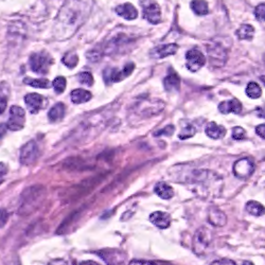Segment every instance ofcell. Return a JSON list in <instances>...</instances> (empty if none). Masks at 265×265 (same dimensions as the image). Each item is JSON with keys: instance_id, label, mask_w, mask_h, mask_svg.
Wrapping results in <instances>:
<instances>
[{"instance_id": "12", "label": "cell", "mask_w": 265, "mask_h": 265, "mask_svg": "<svg viewBox=\"0 0 265 265\" xmlns=\"http://www.w3.org/2000/svg\"><path fill=\"white\" fill-rule=\"evenodd\" d=\"M186 66L191 72L200 70L206 63V58L199 49H191L186 53Z\"/></svg>"}, {"instance_id": "11", "label": "cell", "mask_w": 265, "mask_h": 265, "mask_svg": "<svg viewBox=\"0 0 265 265\" xmlns=\"http://www.w3.org/2000/svg\"><path fill=\"white\" fill-rule=\"evenodd\" d=\"M253 172H255V163L249 158H241L234 162V174L239 179L249 178Z\"/></svg>"}, {"instance_id": "46", "label": "cell", "mask_w": 265, "mask_h": 265, "mask_svg": "<svg viewBox=\"0 0 265 265\" xmlns=\"http://www.w3.org/2000/svg\"><path fill=\"white\" fill-rule=\"evenodd\" d=\"M243 265H255V264H253V263L250 262V261H244V262H243Z\"/></svg>"}, {"instance_id": "21", "label": "cell", "mask_w": 265, "mask_h": 265, "mask_svg": "<svg viewBox=\"0 0 265 265\" xmlns=\"http://www.w3.org/2000/svg\"><path fill=\"white\" fill-rule=\"evenodd\" d=\"M70 98L75 104H82V103L88 102L89 100H92L93 94L86 89L78 88V89L72 90L70 94Z\"/></svg>"}, {"instance_id": "36", "label": "cell", "mask_w": 265, "mask_h": 265, "mask_svg": "<svg viewBox=\"0 0 265 265\" xmlns=\"http://www.w3.org/2000/svg\"><path fill=\"white\" fill-rule=\"evenodd\" d=\"M255 16L258 20L265 21V3H260L255 9Z\"/></svg>"}, {"instance_id": "5", "label": "cell", "mask_w": 265, "mask_h": 265, "mask_svg": "<svg viewBox=\"0 0 265 265\" xmlns=\"http://www.w3.org/2000/svg\"><path fill=\"white\" fill-rule=\"evenodd\" d=\"M208 58H209L210 65L214 68H221L226 64L228 59V51L225 49L222 45L219 44H211L207 47Z\"/></svg>"}, {"instance_id": "10", "label": "cell", "mask_w": 265, "mask_h": 265, "mask_svg": "<svg viewBox=\"0 0 265 265\" xmlns=\"http://www.w3.org/2000/svg\"><path fill=\"white\" fill-rule=\"evenodd\" d=\"M39 151L38 146L35 141L27 142L24 146H22L20 150V162L21 165L24 166H30L33 165L38 158Z\"/></svg>"}, {"instance_id": "2", "label": "cell", "mask_w": 265, "mask_h": 265, "mask_svg": "<svg viewBox=\"0 0 265 265\" xmlns=\"http://www.w3.org/2000/svg\"><path fill=\"white\" fill-rule=\"evenodd\" d=\"M189 180L190 184L193 186L192 190L202 199H217L222 192V178L214 172L196 170L191 173Z\"/></svg>"}, {"instance_id": "42", "label": "cell", "mask_w": 265, "mask_h": 265, "mask_svg": "<svg viewBox=\"0 0 265 265\" xmlns=\"http://www.w3.org/2000/svg\"><path fill=\"white\" fill-rule=\"evenodd\" d=\"M128 265H156L155 263L145 260H132Z\"/></svg>"}, {"instance_id": "22", "label": "cell", "mask_w": 265, "mask_h": 265, "mask_svg": "<svg viewBox=\"0 0 265 265\" xmlns=\"http://www.w3.org/2000/svg\"><path fill=\"white\" fill-rule=\"evenodd\" d=\"M155 193L162 200H171L174 196V190L170 185L165 182H159L155 185L154 187Z\"/></svg>"}, {"instance_id": "1", "label": "cell", "mask_w": 265, "mask_h": 265, "mask_svg": "<svg viewBox=\"0 0 265 265\" xmlns=\"http://www.w3.org/2000/svg\"><path fill=\"white\" fill-rule=\"evenodd\" d=\"M93 8L94 0H65L55 18V39L65 41L75 35L88 19Z\"/></svg>"}, {"instance_id": "9", "label": "cell", "mask_w": 265, "mask_h": 265, "mask_svg": "<svg viewBox=\"0 0 265 265\" xmlns=\"http://www.w3.org/2000/svg\"><path fill=\"white\" fill-rule=\"evenodd\" d=\"M135 69V64L134 63H128L125 66L123 67L122 69H117V68H112V69H105L104 71V78L105 82L109 83H117V82H121L124 78L129 77L132 75V72Z\"/></svg>"}, {"instance_id": "19", "label": "cell", "mask_w": 265, "mask_h": 265, "mask_svg": "<svg viewBox=\"0 0 265 265\" xmlns=\"http://www.w3.org/2000/svg\"><path fill=\"white\" fill-rule=\"evenodd\" d=\"M180 86V78L178 77L177 73L171 69V71L169 72V75L163 78V87L169 93H174L179 90Z\"/></svg>"}, {"instance_id": "8", "label": "cell", "mask_w": 265, "mask_h": 265, "mask_svg": "<svg viewBox=\"0 0 265 265\" xmlns=\"http://www.w3.org/2000/svg\"><path fill=\"white\" fill-rule=\"evenodd\" d=\"M26 124V112L20 106H12L10 109V117L7 123L9 129L13 132L20 131Z\"/></svg>"}, {"instance_id": "7", "label": "cell", "mask_w": 265, "mask_h": 265, "mask_svg": "<svg viewBox=\"0 0 265 265\" xmlns=\"http://www.w3.org/2000/svg\"><path fill=\"white\" fill-rule=\"evenodd\" d=\"M143 18L152 25H158L161 21V9L154 0H141Z\"/></svg>"}, {"instance_id": "13", "label": "cell", "mask_w": 265, "mask_h": 265, "mask_svg": "<svg viewBox=\"0 0 265 265\" xmlns=\"http://www.w3.org/2000/svg\"><path fill=\"white\" fill-rule=\"evenodd\" d=\"M178 50V46L176 44H165L159 45L155 48H153L150 51V56L154 60L165 59L167 56L174 55Z\"/></svg>"}, {"instance_id": "3", "label": "cell", "mask_w": 265, "mask_h": 265, "mask_svg": "<svg viewBox=\"0 0 265 265\" xmlns=\"http://www.w3.org/2000/svg\"><path fill=\"white\" fill-rule=\"evenodd\" d=\"M45 196L43 186H32L22 192L19 201L18 212L20 216H30L41 206Z\"/></svg>"}, {"instance_id": "32", "label": "cell", "mask_w": 265, "mask_h": 265, "mask_svg": "<svg viewBox=\"0 0 265 265\" xmlns=\"http://www.w3.org/2000/svg\"><path fill=\"white\" fill-rule=\"evenodd\" d=\"M78 82H80L81 84H83V85L85 86H93L94 85V77L90 72H81L78 73Z\"/></svg>"}, {"instance_id": "14", "label": "cell", "mask_w": 265, "mask_h": 265, "mask_svg": "<svg viewBox=\"0 0 265 265\" xmlns=\"http://www.w3.org/2000/svg\"><path fill=\"white\" fill-rule=\"evenodd\" d=\"M150 221L153 225L159 229H167L171 225V217L170 214L163 211H155L151 213Z\"/></svg>"}, {"instance_id": "6", "label": "cell", "mask_w": 265, "mask_h": 265, "mask_svg": "<svg viewBox=\"0 0 265 265\" xmlns=\"http://www.w3.org/2000/svg\"><path fill=\"white\" fill-rule=\"evenodd\" d=\"M51 64L52 59L47 53H33L29 59L31 70L38 75H46Z\"/></svg>"}, {"instance_id": "34", "label": "cell", "mask_w": 265, "mask_h": 265, "mask_svg": "<svg viewBox=\"0 0 265 265\" xmlns=\"http://www.w3.org/2000/svg\"><path fill=\"white\" fill-rule=\"evenodd\" d=\"M8 100H9V95H8L7 90L1 88L0 89V115H2L4 110L7 109Z\"/></svg>"}, {"instance_id": "4", "label": "cell", "mask_w": 265, "mask_h": 265, "mask_svg": "<svg viewBox=\"0 0 265 265\" xmlns=\"http://www.w3.org/2000/svg\"><path fill=\"white\" fill-rule=\"evenodd\" d=\"M212 241L211 231L207 227H200L195 231L194 238H193V251L197 256H202L203 253L206 251V249L209 247Z\"/></svg>"}, {"instance_id": "25", "label": "cell", "mask_w": 265, "mask_h": 265, "mask_svg": "<svg viewBox=\"0 0 265 265\" xmlns=\"http://www.w3.org/2000/svg\"><path fill=\"white\" fill-rule=\"evenodd\" d=\"M65 116V105L63 103H56L48 112L50 121L58 122L63 119Z\"/></svg>"}, {"instance_id": "30", "label": "cell", "mask_w": 265, "mask_h": 265, "mask_svg": "<svg viewBox=\"0 0 265 265\" xmlns=\"http://www.w3.org/2000/svg\"><path fill=\"white\" fill-rule=\"evenodd\" d=\"M67 81L64 77H56L52 82V87L56 94H62L65 92Z\"/></svg>"}, {"instance_id": "33", "label": "cell", "mask_w": 265, "mask_h": 265, "mask_svg": "<svg viewBox=\"0 0 265 265\" xmlns=\"http://www.w3.org/2000/svg\"><path fill=\"white\" fill-rule=\"evenodd\" d=\"M103 56V51L102 50H98V49H92L89 50L86 54V58L93 62V63H98V62L102 59Z\"/></svg>"}, {"instance_id": "35", "label": "cell", "mask_w": 265, "mask_h": 265, "mask_svg": "<svg viewBox=\"0 0 265 265\" xmlns=\"http://www.w3.org/2000/svg\"><path fill=\"white\" fill-rule=\"evenodd\" d=\"M233 138L234 140H243L246 138V131L241 126H235L233 128Z\"/></svg>"}, {"instance_id": "15", "label": "cell", "mask_w": 265, "mask_h": 265, "mask_svg": "<svg viewBox=\"0 0 265 265\" xmlns=\"http://www.w3.org/2000/svg\"><path fill=\"white\" fill-rule=\"evenodd\" d=\"M208 221L214 227H223L227 223V217L218 208L212 207L208 212Z\"/></svg>"}, {"instance_id": "39", "label": "cell", "mask_w": 265, "mask_h": 265, "mask_svg": "<svg viewBox=\"0 0 265 265\" xmlns=\"http://www.w3.org/2000/svg\"><path fill=\"white\" fill-rule=\"evenodd\" d=\"M209 265H236V264L233 260H229V259H219V260L211 262Z\"/></svg>"}, {"instance_id": "44", "label": "cell", "mask_w": 265, "mask_h": 265, "mask_svg": "<svg viewBox=\"0 0 265 265\" xmlns=\"http://www.w3.org/2000/svg\"><path fill=\"white\" fill-rule=\"evenodd\" d=\"M8 126L7 124H0V139H1L5 134H7Z\"/></svg>"}, {"instance_id": "40", "label": "cell", "mask_w": 265, "mask_h": 265, "mask_svg": "<svg viewBox=\"0 0 265 265\" xmlns=\"http://www.w3.org/2000/svg\"><path fill=\"white\" fill-rule=\"evenodd\" d=\"M8 174V167L3 162H0V184L3 183L5 175Z\"/></svg>"}, {"instance_id": "26", "label": "cell", "mask_w": 265, "mask_h": 265, "mask_svg": "<svg viewBox=\"0 0 265 265\" xmlns=\"http://www.w3.org/2000/svg\"><path fill=\"white\" fill-rule=\"evenodd\" d=\"M191 10L199 16H204L209 13V7L205 0H192L190 4Z\"/></svg>"}, {"instance_id": "17", "label": "cell", "mask_w": 265, "mask_h": 265, "mask_svg": "<svg viewBox=\"0 0 265 265\" xmlns=\"http://www.w3.org/2000/svg\"><path fill=\"white\" fill-rule=\"evenodd\" d=\"M25 103L31 114H37L43 107V97L38 94H28L25 97Z\"/></svg>"}, {"instance_id": "29", "label": "cell", "mask_w": 265, "mask_h": 265, "mask_svg": "<svg viewBox=\"0 0 265 265\" xmlns=\"http://www.w3.org/2000/svg\"><path fill=\"white\" fill-rule=\"evenodd\" d=\"M196 134V128L191 123H187L185 126H183L182 131L178 134V138L180 140H186L189 138H192Z\"/></svg>"}, {"instance_id": "31", "label": "cell", "mask_w": 265, "mask_h": 265, "mask_svg": "<svg viewBox=\"0 0 265 265\" xmlns=\"http://www.w3.org/2000/svg\"><path fill=\"white\" fill-rule=\"evenodd\" d=\"M62 62H63V64L65 66L72 69V68H75V67L78 63V56L75 53H67L64 55V58H63V60H62Z\"/></svg>"}, {"instance_id": "43", "label": "cell", "mask_w": 265, "mask_h": 265, "mask_svg": "<svg viewBox=\"0 0 265 265\" xmlns=\"http://www.w3.org/2000/svg\"><path fill=\"white\" fill-rule=\"evenodd\" d=\"M48 265H68V263L63 260V259H55V260H52Z\"/></svg>"}, {"instance_id": "24", "label": "cell", "mask_w": 265, "mask_h": 265, "mask_svg": "<svg viewBox=\"0 0 265 265\" xmlns=\"http://www.w3.org/2000/svg\"><path fill=\"white\" fill-rule=\"evenodd\" d=\"M236 36H238L242 41H251L255 35V28L251 25L244 24L242 25L235 32Z\"/></svg>"}, {"instance_id": "28", "label": "cell", "mask_w": 265, "mask_h": 265, "mask_svg": "<svg viewBox=\"0 0 265 265\" xmlns=\"http://www.w3.org/2000/svg\"><path fill=\"white\" fill-rule=\"evenodd\" d=\"M246 94L248 98L250 99H259L262 94V89L255 82H249L246 87Z\"/></svg>"}, {"instance_id": "23", "label": "cell", "mask_w": 265, "mask_h": 265, "mask_svg": "<svg viewBox=\"0 0 265 265\" xmlns=\"http://www.w3.org/2000/svg\"><path fill=\"white\" fill-rule=\"evenodd\" d=\"M245 209L248 214L252 217H262L265 214V207L257 201H249L247 202Z\"/></svg>"}, {"instance_id": "45", "label": "cell", "mask_w": 265, "mask_h": 265, "mask_svg": "<svg viewBox=\"0 0 265 265\" xmlns=\"http://www.w3.org/2000/svg\"><path fill=\"white\" fill-rule=\"evenodd\" d=\"M80 265H100V264L92 260H87V261H83Z\"/></svg>"}, {"instance_id": "41", "label": "cell", "mask_w": 265, "mask_h": 265, "mask_svg": "<svg viewBox=\"0 0 265 265\" xmlns=\"http://www.w3.org/2000/svg\"><path fill=\"white\" fill-rule=\"evenodd\" d=\"M256 133L258 136L265 139V124H260V125H258L256 127Z\"/></svg>"}, {"instance_id": "18", "label": "cell", "mask_w": 265, "mask_h": 265, "mask_svg": "<svg viewBox=\"0 0 265 265\" xmlns=\"http://www.w3.org/2000/svg\"><path fill=\"white\" fill-rule=\"evenodd\" d=\"M242 104L238 99H231L227 101H223V102L219 103L218 105V110L222 112V114L226 115V114H240L242 111Z\"/></svg>"}, {"instance_id": "20", "label": "cell", "mask_w": 265, "mask_h": 265, "mask_svg": "<svg viewBox=\"0 0 265 265\" xmlns=\"http://www.w3.org/2000/svg\"><path fill=\"white\" fill-rule=\"evenodd\" d=\"M205 132L208 137H210L214 140H218L225 137V135H226V128L223 125H218V124L212 121L207 124Z\"/></svg>"}, {"instance_id": "38", "label": "cell", "mask_w": 265, "mask_h": 265, "mask_svg": "<svg viewBox=\"0 0 265 265\" xmlns=\"http://www.w3.org/2000/svg\"><path fill=\"white\" fill-rule=\"evenodd\" d=\"M174 126L173 125H168L165 128H162L159 132H155L154 136H160V135H167V136H171V135L174 133Z\"/></svg>"}, {"instance_id": "16", "label": "cell", "mask_w": 265, "mask_h": 265, "mask_svg": "<svg viewBox=\"0 0 265 265\" xmlns=\"http://www.w3.org/2000/svg\"><path fill=\"white\" fill-rule=\"evenodd\" d=\"M115 11H116V13L120 16V17L126 19V20H134L138 17L137 9L129 2L119 4L118 7H116Z\"/></svg>"}, {"instance_id": "37", "label": "cell", "mask_w": 265, "mask_h": 265, "mask_svg": "<svg viewBox=\"0 0 265 265\" xmlns=\"http://www.w3.org/2000/svg\"><path fill=\"white\" fill-rule=\"evenodd\" d=\"M9 221V212L3 209V208H1V209H0V228H2L4 227L5 225H7Z\"/></svg>"}, {"instance_id": "27", "label": "cell", "mask_w": 265, "mask_h": 265, "mask_svg": "<svg viewBox=\"0 0 265 265\" xmlns=\"http://www.w3.org/2000/svg\"><path fill=\"white\" fill-rule=\"evenodd\" d=\"M24 83L26 85H29L31 87L34 88H43V89H47L51 87V82L47 78H26L24 80Z\"/></svg>"}]
</instances>
